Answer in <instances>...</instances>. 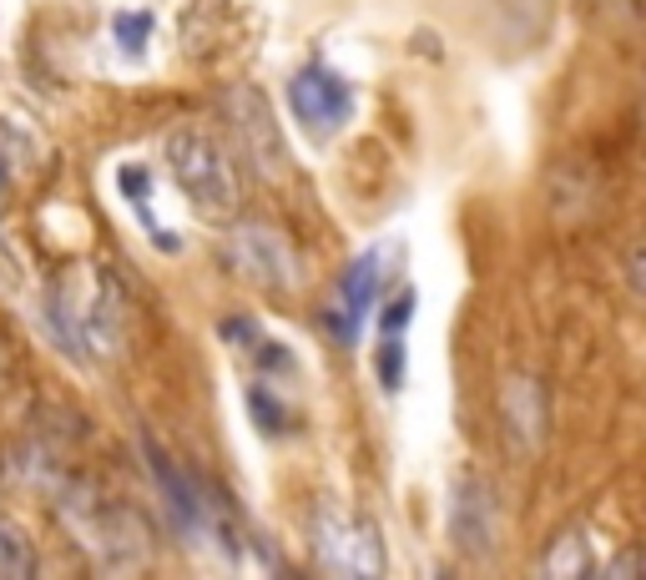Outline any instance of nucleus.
I'll list each match as a JSON object with an SVG mask.
<instances>
[{"mask_svg":"<svg viewBox=\"0 0 646 580\" xmlns=\"http://www.w3.org/2000/svg\"><path fill=\"white\" fill-rule=\"evenodd\" d=\"M46 318L61 349H71L77 359H107L121 343V298L111 273L97 263H71L56 273Z\"/></svg>","mask_w":646,"mask_h":580,"instance_id":"f257e3e1","label":"nucleus"},{"mask_svg":"<svg viewBox=\"0 0 646 580\" xmlns=\"http://www.w3.org/2000/svg\"><path fill=\"white\" fill-rule=\"evenodd\" d=\"M56 510L67 520V530L77 536V546L91 550V560L107 570H132L147 560L152 540L147 526L137 520L132 504L111 500L107 490H97L91 480H56Z\"/></svg>","mask_w":646,"mask_h":580,"instance_id":"f03ea898","label":"nucleus"},{"mask_svg":"<svg viewBox=\"0 0 646 580\" xmlns=\"http://www.w3.org/2000/svg\"><path fill=\"white\" fill-rule=\"evenodd\" d=\"M167 167H172V182L192 208L202 212L208 222H228L238 218V202H242V177L238 162L228 157V147L208 132H182L167 137Z\"/></svg>","mask_w":646,"mask_h":580,"instance_id":"7ed1b4c3","label":"nucleus"},{"mask_svg":"<svg viewBox=\"0 0 646 580\" xmlns=\"http://www.w3.org/2000/svg\"><path fill=\"white\" fill-rule=\"evenodd\" d=\"M314 556L334 576H384V540L369 514L349 510H318L314 514Z\"/></svg>","mask_w":646,"mask_h":580,"instance_id":"20e7f679","label":"nucleus"},{"mask_svg":"<svg viewBox=\"0 0 646 580\" xmlns=\"http://www.w3.org/2000/svg\"><path fill=\"white\" fill-rule=\"evenodd\" d=\"M288 111H294V121L314 137V142H329V137H339L344 127H349L354 91L339 71H329L324 61H314V67H304L294 81H288Z\"/></svg>","mask_w":646,"mask_h":580,"instance_id":"39448f33","label":"nucleus"},{"mask_svg":"<svg viewBox=\"0 0 646 580\" xmlns=\"http://www.w3.org/2000/svg\"><path fill=\"white\" fill-rule=\"evenodd\" d=\"M228 268L252 288H268V293H288L298 288V258L288 248L284 232L258 228V222H242L228 238Z\"/></svg>","mask_w":646,"mask_h":580,"instance_id":"423d86ee","label":"nucleus"},{"mask_svg":"<svg viewBox=\"0 0 646 580\" xmlns=\"http://www.w3.org/2000/svg\"><path fill=\"white\" fill-rule=\"evenodd\" d=\"M379 288H384V258L379 252H359L349 268H344L339 288H334V298L324 303V329L334 333V343H359L364 333V318L374 313V303H379Z\"/></svg>","mask_w":646,"mask_h":580,"instance_id":"0eeeda50","label":"nucleus"},{"mask_svg":"<svg viewBox=\"0 0 646 580\" xmlns=\"http://www.w3.org/2000/svg\"><path fill=\"white\" fill-rule=\"evenodd\" d=\"M495 536H500V504H495L490 480L480 474H460L449 490V540L460 556H490Z\"/></svg>","mask_w":646,"mask_h":580,"instance_id":"6e6552de","label":"nucleus"},{"mask_svg":"<svg viewBox=\"0 0 646 580\" xmlns=\"http://www.w3.org/2000/svg\"><path fill=\"white\" fill-rule=\"evenodd\" d=\"M228 121H232V132H238V142H242V157H248L258 172L264 177L284 172V137H278L274 111H268V101L258 97V91L252 87L228 91Z\"/></svg>","mask_w":646,"mask_h":580,"instance_id":"1a4fd4ad","label":"nucleus"},{"mask_svg":"<svg viewBox=\"0 0 646 580\" xmlns=\"http://www.w3.org/2000/svg\"><path fill=\"white\" fill-rule=\"evenodd\" d=\"M500 424H505V444L510 454H536L540 434H546V394L540 383L526 373H510L500 389Z\"/></svg>","mask_w":646,"mask_h":580,"instance_id":"9d476101","label":"nucleus"},{"mask_svg":"<svg viewBox=\"0 0 646 580\" xmlns=\"http://www.w3.org/2000/svg\"><path fill=\"white\" fill-rule=\"evenodd\" d=\"M596 566L602 560L592 556V536L586 530H566V536H556L550 540V550H546V560H540V570L546 576H596Z\"/></svg>","mask_w":646,"mask_h":580,"instance_id":"9b49d317","label":"nucleus"},{"mask_svg":"<svg viewBox=\"0 0 646 580\" xmlns=\"http://www.w3.org/2000/svg\"><path fill=\"white\" fill-rule=\"evenodd\" d=\"M36 576V550L16 520L0 514V580H31Z\"/></svg>","mask_w":646,"mask_h":580,"instance_id":"f8f14e48","label":"nucleus"},{"mask_svg":"<svg viewBox=\"0 0 646 580\" xmlns=\"http://www.w3.org/2000/svg\"><path fill=\"white\" fill-rule=\"evenodd\" d=\"M248 409H252V419H258V429H268V434H284V429H288L284 383L252 379V383H248Z\"/></svg>","mask_w":646,"mask_h":580,"instance_id":"ddd939ff","label":"nucleus"},{"mask_svg":"<svg viewBox=\"0 0 646 580\" xmlns=\"http://www.w3.org/2000/svg\"><path fill=\"white\" fill-rule=\"evenodd\" d=\"M152 11H117L111 16V36H117V46L127 56H142L147 41H152Z\"/></svg>","mask_w":646,"mask_h":580,"instance_id":"4468645a","label":"nucleus"},{"mask_svg":"<svg viewBox=\"0 0 646 580\" xmlns=\"http://www.w3.org/2000/svg\"><path fill=\"white\" fill-rule=\"evenodd\" d=\"M374 369H379V383L395 394L399 383L409 373V359H405V339H379V353H374Z\"/></svg>","mask_w":646,"mask_h":580,"instance_id":"2eb2a0df","label":"nucleus"},{"mask_svg":"<svg viewBox=\"0 0 646 580\" xmlns=\"http://www.w3.org/2000/svg\"><path fill=\"white\" fill-rule=\"evenodd\" d=\"M409 318H415V288H405V293H395L389 303H384V313H379V339H405Z\"/></svg>","mask_w":646,"mask_h":580,"instance_id":"dca6fc26","label":"nucleus"},{"mask_svg":"<svg viewBox=\"0 0 646 580\" xmlns=\"http://www.w3.org/2000/svg\"><path fill=\"white\" fill-rule=\"evenodd\" d=\"M117 187H121V198H132L137 212L147 208V192H152V177L142 172V167H121L117 172Z\"/></svg>","mask_w":646,"mask_h":580,"instance_id":"f3484780","label":"nucleus"},{"mask_svg":"<svg viewBox=\"0 0 646 580\" xmlns=\"http://www.w3.org/2000/svg\"><path fill=\"white\" fill-rule=\"evenodd\" d=\"M0 187H6V162H0Z\"/></svg>","mask_w":646,"mask_h":580,"instance_id":"a211bd4d","label":"nucleus"}]
</instances>
